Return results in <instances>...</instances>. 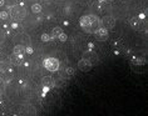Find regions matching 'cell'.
Masks as SVG:
<instances>
[{
	"instance_id": "5b68a950",
	"label": "cell",
	"mask_w": 148,
	"mask_h": 116,
	"mask_svg": "<svg viewBox=\"0 0 148 116\" xmlns=\"http://www.w3.org/2000/svg\"><path fill=\"white\" fill-rule=\"evenodd\" d=\"M102 26L106 28L107 30H110V29H113L114 26H116V19H114L113 16H106V18H103Z\"/></svg>"
},
{
	"instance_id": "7a4b0ae2",
	"label": "cell",
	"mask_w": 148,
	"mask_h": 116,
	"mask_svg": "<svg viewBox=\"0 0 148 116\" xmlns=\"http://www.w3.org/2000/svg\"><path fill=\"white\" fill-rule=\"evenodd\" d=\"M9 15L12 16L14 20H21V19H24V16H25V9L19 5H14L10 8Z\"/></svg>"
},
{
	"instance_id": "ac0fdd59",
	"label": "cell",
	"mask_w": 148,
	"mask_h": 116,
	"mask_svg": "<svg viewBox=\"0 0 148 116\" xmlns=\"http://www.w3.org/2000/svg\"><path fill=\"white\" fill-rule=\"evenodd\" d=\"M136 63H138V64H143V63H144V61H143L142 59H138V60H137V61H136Z\"/></svg>"
},
{
	"instance_id": "52a82bcc",
	"label": "cell",
	"mask_w": 148,
	"mask_h": 116,
	"mask_svg": "<svg viewBox=\"0 0 148 116\" xmlns=\"http://www.w3.org/2000/svg\"><path fill=\"white\" fill-rule=\"evenodd\" d=\"M42 84L44 86V90L48 91L49 89H51V88H54L55 86V81H54V79L51 78V76H44V78L42 79Z\"/></svg>"
},
{
	"instance_id": "d6986e66",
	"label": "cell",
	"mask_w": 148,
	"mask_h": 116,
	"mask_svg": "<svg viewBox=\"0 0 148 116\" xmlns=\"http://www.w3.org/2000/svg\"><path fill=\"white\" fill-rule=\"evenodd\" d=\"M4 5V0H0V6Z\"/></svg>"
},
{
	"instance_id": "9c48e42d",
	"label": "cell",
	"mask_w": 148,
	"mask_h": 116,
	"mask_svg": "<svg viewBox=\"0 0 148 116\" xmlns=\"http://www.w3.org/2000/svg\"><path fill=\"white\" fill-rule=\"evenodd\" d=\"M10 61L14 64V65H20L23 63V55H19V54H15L14 53L12 56H10Z\"/></svg>"
},
{
	"instance_id": "4fadbf2b",
	"label": "cell",
	"mask_w": 148,
	"mask_h": 116,
	"mask_svg": "<svg viewBox=\"0 0 148 116\" xmlns=\"http://www.w3.org/2000/svg\"><path fill=\"white\" fill-rule=\"evenodd\" d=\"M9 13L8 11H1L0 13V19H3V20H8L9 19Z\"/></svg>"
},
{
	"instance_id": "7c38bea8",
	"label": "cell",
	"mask_w": 148,
	"mask_h": 116,
	"mask_svg": "<svg viewBox=\"0 0 148 116\" xmlns=\"http://www.w3.org/2000/svg\"><path fill=\"white\" fill-rule=\"evenodd\" d=\"M32 11H33V13H35V14H39L40 11H42V5L34 4V5L32 6Z\"/></svg>"
},
{
	"instance_id": "6da1fadb",
	"label": "cell",
	"mask_w": 148,
	"mask_h": 116,
	"mask_svg": "<svg viewBox=\"0 0 148 116\" xmlns=\"http://www.w3.org/2000/svg\"><path fill=\"white\" fill-rule=\"evenodd\" d=\"M80 25L87 32H94L98 28L102 26V20L95 15H84L80 18Z\"/></svg>"
},
{
	"instance_id": "8fae6325",
	"label": "cell",
	"mask_w": 148,
	"mask_h": 116,
	"mask_svg": "<svg viewBox=\"0 0 148 116\" xmlns=\"http://www.w3.org/2000/svg\"><path fill=\"white\" fill-rule=\"evenodd\" d=\"M62 32H63L62 28H54L53 29V32H51V36H53V38H58V36L60 35Z\"/></svg>"
},
{
	"instance_id": "2e32d148",
	"label": "cell",
	"mask_w": 148,
	"mask_h": 116,
	"mask_svg": "<svg viewBox=\"0 0 148 116\" xmlns=\"http://www.w3.org/2000/svg\"><path fill=\"white\" fill-rule=\"evenodd\" d=\"M65 72H66V75H73L74 74V70H73V69L72 67H68V69H65Z\"/></svg>"
},
{
	"instance_id": "30bf717a",
	"label": "cell",
	"mask_w": 148,
	"mask_h": 116,
	"mask_svg": "<svg viewBox=\"0 0 148 116\" xmlns=\"http://www.w3.org/2000/svg\"><path fill=\"white\" fill-rule=\"evenodd\" d=\"M14 53H15V54H19V55H24V53H25V46H24V45H15V48H14Z\"/></svg>"
},
{
	"instance_id": "8992f818",
	"label": "cell",
	"mask_w": 148,
	"mask_h": 116,
	"mask_svg": "<svg viewBox=\"0 0 148 116\" xmlns=\"http://www.w3.org/2000/svg\"><path fill=\"white\" fill-rule=\"evenodd\" d=\"M94 36L98 39V40H101V41L107 40V38H108V30H107L106 28L101 26V28H98L97 30L94 31Z\"/></svg>"
},
{
	"instance_id": "5bb4252c",
	"label": "cell",
	"mask_w": 148,
	"mask_h": 116,
	"mask_svg": "<svg viewBox=\"0 0 148 116\" xmlns=\"http://www.w3.org/2000/svg\"><path fill=\"white\" fill-rule=\"evenodd\" d=\"M49 39H50V36H49V35H47V34H43V35H42V40H43L44 42L49 41Z\"/></svg>"
},
{
	"instance_id": "277c9868",
	"label": "cell",
	"mask_w": 148,
	"mask_h": 116,
	"mask_svg": "<svg viewBox=\"0 0 148 116\" xmlns=\"http://www.w3.org/2000/svg\"><path fill=\"white\" fill-rule=\"evenodd\" d=\"M131 25H132V28L134 29V30H142V31H144L147 29L146 23L142 21V20H139L138 18H132V19H131Z\"/></svg>"
},
{
	"instance_id": "3957f363",
	"label": "cell",
	"mask_w": 148,
	"mask_h": 116,
	"mask_svg": "<svg viewBox=\"0 0 148 116\" xmlns=\"http://www.w3.org/2000/svg\"><path fill=\"white\" fill-rule=\"evenodd\" d=\"M43 65L47 70H49L51 72H57L59 69V60L55 57H48L43 61Z\"/></svg>"
},
{
	"instance_id": "9a60e30c",
	"label": "cell",
	"mask_w": 148,
	"mask_h": 116,
	"mask_svg": "<svg viewBox=\"0 0 148 116\" xmlns=\"http://www.w3.org/2000/svg\"><path fill=\"white\" fill-rule=\"evenodd\" d=\"M58 38H59V40H60V41H65L66 40V35L64 34V32H62V34L59 35Z\"/></svg>"
},
{
	"instance_id": "ba28073f",
	"label": "cell",
	"mask_w": 148,
	"mask_h": 116,
	"mask_svg": "<svg viewBox=\"0 0 148 116\" xmlns=\"http://www.w3.org/2000/svg\"><path fill=\"white\" fill-rule=\"evenodd\" d=\"M78 69L80 71H84V72H87V71H89L90 69H92V63L88 59H82V60H79L78 61Z\"/></svg>"
},
{
	"instance_id": "e0dca14e",
	"label": "cell",
	"mask_w": 148,
	"mask_h": 116,
	"mask_svg": "<svg viewBox=\"0 0 148 116\" xmlns=\"http://www.w3.org/2000/svg\"><path fill=\"white\" fill-rule=\"evenodd\" d=\"M25 51H27L28 54H32V53H33V49L30 48V46H28V48H27V49H25Z\"/></svg>"
}]
</instances>
